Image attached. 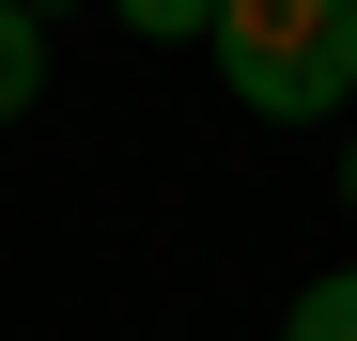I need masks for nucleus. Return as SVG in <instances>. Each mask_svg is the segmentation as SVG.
Wrapping results in <instances>:
<instances>
[{
	"instance_id": "obj_1",
	"label": "nucleus",
	"mask_w": 357,
	"mask_h": 341,
	"mask_svg": "<svg viewBox=\"0 0 357 341\" xmlns=\"http://www.w3.org/2000/svg\"><path fill=\"white\" fill-rule=\"evenodd\" d=\"M218 78L233 109H264V125H326L357 109V0H218Z\"/></svg>"
},
{
	"instance_id": "obj_2",
	"label": "nucleus",
	"mask_w": 357,
	"mask_h": 341,
	"mask_svg": "<svg viewBox=\"0 0 357 341\" xmlns=\"http://www.w3.org/2000/svg\"><path fill=\"white\" fill-rule=\"evenodd\" d=\"M31 93H47V16L0 0V125H31Z\"/></svg>"
},
{
	"instance_id": "obj_3",
	"label": "nucleus",
	"mask_w": 357,
	"mask_h": 341,
	"mask_svg": "<svg viewBox=\"0 0 357 341\" xmlns=\"http://www.w3.org/2000/svg\"><path fill=\"white\" fill-rule=\"evenodd\" d=\"M280 341H357V264H326V279H311V295H295V310H280Z\"/></svg>"
},
{
	"instance_id": "obj_4",
	"label": "nucleus",
	"mask_w": 357,
	"mask_h": 341,
	"mask_svg": "<svg viewBox=\"0 0 357 341\" xmlns=\"http://www.w3.org/2000/svg\"><path fill=\"white\" fill-rule=\"evenodd\" d=\"M109 16H125L140 47H187V31H218V0H109Z\"/></svg>"
},
{
	"instance_id": "obj_5",
	"label": "nucleus",
	"mask_w": 357,
	"mask_h": 341,
	"mask_svg": "<svg viewBox=\"0 0 357 341\" xmlns=\"http://www.w3.org/2000/svg\"><path fill=\"white\" fill-rule=\"evenodd\" d=\"M342 202H357V140H342Z\"/></svg>"
}]
</instances>
